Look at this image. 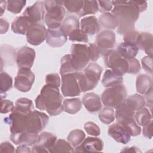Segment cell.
Wrapping results in <instances>:
<instances>
[{
    "label": "cell",
    "instance_id": "cell-54",
    "mask_svg": "<svg viewBox=\"0 0 153 153\" xmlns=\"http://www.w3.org/2000/svg\"><path fill=\"white\" fill-rule=\"evenodd\" d=\"M32 151L30 149V148L27 146V145H20L17 148L16 152H27L30 153Z\"/></svg>",
    "mask_w": 153,
    "mask_h": 153
},
{
    "label": "cell",
    "instance_id": "cell-42",
    "mask_svg": "<svg viewBox=\"0 0 153 153\" xmlns=\"http://www.w3.org/2000/svg\"><path fill=\"white\" fill-rule=\"evenodd\" d=\"M69 39L73 42H88V38L87 35L80 28L75 29L68 35Z\"/></svg>",
    "mask_w": 153,
    "mask_h": 153
},
{
    "label": "cell",
    "instance_id": "cell-58",
    "mask_svg": "<svg viewBox=\"0 0 153 153\" xmlns=\"http://www.w3.org/2000/svg\"><path fill=\"white\" fill-rule=\"evenodd\" d=\"M7 1H0V10H1V13L0 16H2L5 11V8H7Z\"/></svg>",
    "mask_w": 153,
    "mask_h": 153
},
{
    "label": "cell",
    "instance_id": "cell-56",
    "mask_svg": "<svg viewBox=\"0 0 153 153\" xmlns=\"http://www.w3.org/2000/svg\"><path fill=\"white\" fill-rule=\"evenodd\" d=\"M135 1L139 10L140 13H142L143 11L146 10L147 8V2L146 1Z\"/></svg>",
    "mask_w": 153,
    "mask_h": 153
},
{
    "label": "cell",
    "instance_id": "cell-3",
    "mask_svg": "<svg viewBox=\"0 0 153 153\" xmlns=\"http://www.w3.org/2000/svg\"><path fill=\"white\" fill-rule=\"evenodd\" d=\"M102 71V68L99 64L91 63L83 72H78V81L81 92L93 90L100 80Z\"/></svg>",
    "mask_w": 153,
    "mask_h": 153
},
{
    "label": "cell",
    "instance_id": "cell-5",
    "mask_svg": "<svg viewBox=\"0 0 153 153\" xmlns=\"http://www.w3.org/2000/svg\"><path fill=\"white\" fill-rule=\"evenodd\" d=\"M134 113L124 101L116 108L115 114L117 123L126 126L130 131L131 136H138L141 133V128L134 120Z\"/></svg>",
    "mask_w": 153,
    "mask_h": 153
},
{
    "label": "cell",
    "instance_id": "cell-33",
    "mask_svg": "<svg viewBox=\"0 0 153 153\" xmlns=\"http://www.w3.org/2000/svg\"><path fill=\"white\" fill-rule=\"evenodd\" d=\"M134 120L139 126H144L152 120L151 110L143 108L134 113Z\"/></svg>",
    "mask_w": 153,
    "mask_h": 153
},
{
    "label": "cell",
    "instance_id": "cell-20",
    "mask_svg": "<svg viewBox=\"0 0 153 153\" xmlns=\"http://www.w3.org/2000/svg\"><path fill=\"white\" fill-rule=\"evenodd\" d=\"M82 103L85 108L90 113L97 112L102 108L100 97L93 92L85 94L82 97Z\"/></svg>",
    "mask_w": 153,
    "mask_h": 153
},
{
    "label": "cell",
    "instance_id": "cell-4",
    "mask_svg": "<svg viewBox=\"0 0 153 153\" xmlns=\"http://www.w3.org/2000/svg\"><path fill=\"white\" fill-rule=\"evenodd\" d=\"M44 6L45 9L44 19L46 25L51 29L60 27L66 14L63 1H45Z\"/></svg>",
    "mask_w": 153,
    "mask_h": 153
},
{
    "label": "cell",
    "instance_id": "cell-8",
    "mask_svg": "<svg viewBox=\"0 0 153 153\" xmlns=\"http://www.w3.org/2000/svg\"><path fill=\"white\" fill-rule=\"evenodd\" d=\"M105 65L111 69L120 73L123 76L127 72L128 62L117 50L111 49L103 54Z\"/></svg>",
    "mask_w": 153,
    "mask_h": 153
},
{
    "label": "cell",
    "instance_id": "cell-30",
    "mask_svg": "<svg viewBox=\"0 0 153 153\" xmlns=\"http://www.w3.org/2000/svg\"><path fill=\"white\" fill-rule=\"evenodd\" d=\"M125 102L134 112L141 109L146 105L145 99L139 94L130 96L125 100Z\"/></svg>",
    "mask_w": 153,
    "mask_h": 153
},
{
    "label": "cell",
    "instance_id": "cell-28",
    "mask_svg": "<svg viewBox=\"0 0 153 153\" xmlns=\"http://www.w3.org/2000/svg\"><path fill=\"white\" fill-rule=\"evenodd\" d=\"M99 25L105 29H114L118 26V20L114 14L110 13H104L99 16Z\"/></svg>",
    "mask_w": 153,
    "mask_h": 153
},
{
    "label": "cell",
    "instance_id": "cell-39",
    "mask_svg": "<svg viewBox=\"0 0 153 153\" xmlns=\"http://www.w3.org/2000/svg\"><path fill=\"white\" fill-rule=\"evenodd\" d=\"M74 152V150L71 144L64 139L57 140L55 145L51 149L50 152Z\"/></svg>",
    "mask_w": 153,
    "mask_h": 153
},
{
    "label": "cell",
    "instance_id": "cell-47",
    "mask_svg": "<svg viewBox=\"0 0 153 153\" xmlns=\"http://www.w3.org/2000/svg\"><path fill=\"white\" fill-rule=\"evenodd\" d=\"M1 114H7L10 112H12L14 108V105L13 102L10 100L3 99L1 97Z\"/></svg>",
    "mask_w": 153,
    "mask_h": 153
},
{
    "label": "cell",
    "instance_id": "cell-40",
    "mask_svg": "<svg viewBox=\"0 0 153 153\" xmlns=\"http://www.w3.org/2000/svg\"><path fill=\"white\" fill-rule=\"evenodd\" d=\"M7 10L14 14H19L26 5V1L24 0H10L7 1Z\"/></svg>",
    "mask_w": 153,
    "mask_h": 153
},
{
    "label": "cell",
    "instance_id": "cell-46",
    "mask_svg": "<svg viewBox=\"0 0 153 153\" xmlns=\"http://www.w3.org/2000/svg\"><path fill=\"white\" fill-rule=\"evenodd\" d=\"M88 48L90 60L92 62H96L99 59L100 54L99 48L94 43L89 44L88 45Z\"/></svg>",
    "mask_w": 153,
    "mask_h": 153
},
{
    "label": "cell",
    "instance_id": "cell-2",
    "mask_svg": "<svg viewBox=\"0 0 153 153\" xmlns=\"http://www.w3.org/2000/svg\"><path fill=\"white\" fill-rule=\"evenodd\" d=\"M63 99L59 88L45 84L35 100L36 108L46 111L51 116H56L63 111Z\"/></svg>",
    "mask_w": 153,
    "mask_h": 153
},
{
    "label": "cell",
    "instance_id": "cell-36",
    "mask_svg": "<svg viewBox=\"0 0 153 153\" xmlns=\"http://www.w3.org/2000/svg\"><path fill=\"white\" fill-rule=\"evenodd\" d=\"M13 87V78L7 72L1 71L0 74V93L5 94Z\"/></svg>",
    "mask_w": 153,
    "mask_h": 153
},
{
    "label": "cell",
    "instance_id": "cell-52",
    "mask_svg": "<svg viewBox=\"0 0 153 153\" xmlns=\"http://www.w3.org/2000/svg\"><path fill=\"white\" fill-rule=\"evenodd\" d=\"M16 152L14 147L9 142L1 143L0 146V152Z\"/></svg>",
    "mask_w": 153,
    "mask_h": 153
},
{
    "label": "cell",
    "instance_id": "cell-53",
    "mask_svg": "<svg viewBox=\"0 0 153 153\" xmlns=\"http://www.w3.org/2000/svg\"><path fill=\"white\" fill-rule=\"evenodd\" d=\"M0 26H1V34L6 33L9 27V23L5 19H0Z\"/></svg>",
    "mask_w": 153,
    "mask_h": 153
},
{
    "label": "cell",
    "instance_id": "cell-32",
    "mask_svg": "<svg viewBox=\"0 0 153 153\" xmlns=\"http://www.w3.org/2000/svg\"><path fill=\"white\" fill-rule=\"evenodd\" d=\"M62 28L68 36L73 30L80 28V23L78 17L74 15H69L65 17L62 24Z\"/></svg>",
    "mask_w": 153,
    "mask_h": 153
},
{
    "label": "cell",
    "instance_id": "cell-23",
    "mask_svg": "<svg viewBox=\"0 0 153 153\" xmlns=\"http://www.w3.org/2000/svg\"><path fill=\"white\" fill-rule=\"evenodd\" d=\"M152 35L148 32L139 33L136 45L139 49L144 50L148 56H152Z\"/></svg>",
    "mask_w": 153,
    "mask_h": 153
},
{
    "label": "cell",
    "instance_id": "cell-7",
    "mask_svg": "<svg viewBox=\"0 0 153 153\" xmlns=\"http://www.w3.org/2000/svg\"><path fill=\"white\" fill-rule=\"evenodd\" d=\"M71 63L75 72L84 69L90 61L88 46L82 44H72L71 47Z\"/></svg>",
    "mask_w": 153,
    "mask_h": 153
},
{
    "label": "cell",
    "instance_id": "cell-15",
    "mask_svg": "<svg viewBox=\"0 0 153 153\" xmlns=\"http://www.w3.org/2000/svg\"><path fill=\"white\" fill-rule=\"evenodd\" d=\"M35 57L36 53L33 48L24 46L16 52V61L19 68L30 69L34 63Z\"/></svg>",
    "mask_w": 153,
    "mask_h": 153
},
{
    "label": "cell",
    "instance_id": "cell-24",
    "mask_svg": "<svg viewBox=\"0 0 153 153\" xmlns=\"http://www.w3.org/2000/svg\"><path fill=\"white\" fill-rule=\"evenodd\" d=\"M123 75L112 69L106 70L102 79L103 85L107 88L123 84Z\"/></svg>",
    "mask_w": 153,
    "mask_h": 153
},
{
    "label": "cell",
    "instance_id": "cell-25",
    "mask_svg": "<svg viewBox=\"0 0 153 153\" xmlns=\"http://www.w3.org/2000/svg\"><path fill=\"white\" fill-rule=\"evenodd\" d=\"M117 48L119 54L126 60L135 58L139 51V48L136 45L126 42H121Z\"/></svg>",
    "mask_w": 153,
    "mask_h": 153
},
{
    "label": "cell",
    "instance_id": "cell-50",
    "mask_svg": "<svg viewBox=\"0 0 153 153\" xmlns=\"http://www.w3.org/2000/svg\"><path fill=\"white\" fill-rule=\"evenodd\" d=\"M138 32L136 30H132L124 35L123 41L126 42H128L136 45V41L139 35Z\"/></svg>",
    "mask_w": 153,
    "mask_h": 153
},
{
    "label": "cell",
    "instance_id": "cell-9",
    "mask_svg": "<svg viewBox=\"0 0 153 153\" xmlns=\"http://www.w3.org/2000/svg\"><path fill=\"white\" fill-rule=\"evenodd\" d=\"M49 117L46 114L33 110L28 114L26 119V132L38 134L46 126Z\"/></svg>",
    "mask_w": 153,
    "mask_h": 153
},
{
    "label": "cell",
    "instance_id": "cell-43",
    "mask_svg": "<svg viewBox=\"0 0 153 153\" xmlns=\"http://www.w3.org/2000/svg\"><path fill=\"white\" fill-rule=\"evenodd\" d=\"M84 129L88 134L93 136H98L100 134L99 127L92 121H88L85 123Z\"/></svg>",
    "mask_w": 153,
    "mask_h": 153
},
{
    "label": "cell",
    "instance_id": "cell-13",
    "mask_svg": "<svg viewBox=\"0 0 153 153\" xmlns=\"http://www.w3.org/2000/svg\"><path fill=\"white\" fill-rule=\"evenodd\" d=\"M57 141V137L54 134L42 131L39 135V139L36 143L32 147V152H50Z\"/></svg>",
    "mask_w": 153,
    "mask_h": 153
},
{
    "label": "cell",
    "instance_id": "cell-10",
    "mask_svg": "<svg viewBox=\"0 0 153 153\" xmlns=\"http://www.w3.org/2000/svg\"><path fill=\"white\" fill-rule=\"evenodd\" d=\"M77 74L78 72H74L62 75L61 90L64 96L75 97L80 95Z\"/></svg>",
    "mask_w": 153,
    "mask_h": 153
},
{
    "label": "cell",
    "instance_id": "cell-18",
    "mask_svg": "<svg viewBox=\"0 0 153 153\" xmlns=\"http://www.w3.org/2000/svg\"><path fill=\"white\" fill-rule=\"evenodd\" d=\"M68 40V35L62 26L51 29L48 28L47 32V44L52 47H60L63 45Z\"/></svg>",
    "mask_w": 153,
    "mask_h": 153
},
{
    "label": "cell",
    "instance_id": "cell-12",
    "mask_svg": "<svg viewBox=\"0 0 153 153\" xmlns=\"http://www.w3.org/2000/svg\"><path fill=\"white\" fill-rule=\"evenodd\" d=\"M47 29L40 23L30 24L26 32V39L32 45H38L42 43L47 37Z\"/></svg>",
    "mask_w": 153,
    "mask_h": 153
},
{
    "label": "cell",
    "instance_id": "cell-49",
    "mask_svg": "<svg viewBox=\"0 0 153 153\" xmlns=\"http://www.w3.org/2000/svg\"><path fill=\"white\" fill-rule=\"evenodd\" d=\"M99 11L101 13H108L112 10L113 2L112 1H99Z\"/></svg>",
    "mask_w": 153,
    "mask_h": 153
},
{
    "label": "cell",
    "instance_id": "cell-41",
    "mask_svg": "<svg viewBox=\"0 0 153 153\" xmlns=\"http://www.w3.org/2000/svg\"><path fill=\"white\" fill-rule=\"evenodd\" d=\"M84 1H65L63 6L69 13L78 14L83 6Z\"/></svg>",
    "mask_w": 153,
    "mask_h": 153
},
{
    "label": "cell",
    "instance_id": "cell-1",
    "mask_svg": "<svg viewBox=\"0 0 153 153\" xmlns=\"http://www.w3.org/2000/svg\"><path fill=\"white\" fill-rule=\"evenodd\" d=\"M114 7L111 10L118 20L117 32L124 35L134 30L135 22L139 17V10L135 1H112Z\"/></svg>",
    "mask_w": 153,
    "mask_h": 153
},
{
    "label": "cell",
    "instance_id": "cell-35",
    "mask_svg": "<svg viewBox=\"0 0 153 153\" xmlns=\"http://www.w3.org/2000/svg\"><path fill=\"white\" fill-rule=\"evenodd\" d=\"M85 137V133L80 129L72 130L67 137L68 142L74 147H76L80 145Z\"/></svg>",
    "mask_w": 153,
    "mask_h": 153
},
{
    "label": "cell",
    "instance_id": "cell-45",
    "mask_svg": "<svg viewBox=\"0 0 153 153\" xmlns=\"http://www.w3.org/2000/svg\"><path fill=\"white\" fill-rule=\"evenodd\" d=\"M45 82L48 85L59 88L60 85V79L59 74L53 73L47 75L45 76Z\"/></svg>",
    "mask_w": 153,
    "mask_h": 153
},
{
    "label": "cell",
    "instance_id": "cell-19",
    "mask_svg": "<svg viewBox=\"0 0 153 153\" xmlns=\"http://www.w3.org/2000/svg\"><path fill=\"white\" fill-rule=\"evenodd\" d=\"M103 142L100 138L95 137H87L84 139L82 143L75 147L74 152H100L103 149Z\"/></svg>",
    "mask_w": 153,
    "mask_h": 153
},
{
    "label": "cell",
    "instance_id": "cell-51",
    "mask_svg": "<svg viewBox=\"0 0 153 153\" xmlns=\"http://www.w3.org/2000/svg\"><path fill=\"white\" fill-rule=\"evenodd\" d=\"M152 121L151 120L147 124L143 126V135L151 139L152 137Z\"/></svg>",
    "mask_w": 153,
    "mask_h": 153
},
{
    "label": "cell",
    "instance_id": "cell-11",
    "mask_svg": "<svg viewBox=\"0 0 153 153\" xmlns=\"http://www.w3.org/2000/svg\"><path fill=\"white\" fill-rule=\"evenodd\" d=\"M35 74L29 68H19L14 79V87L21 92L29 91L34 83Z\"/></svg>",
    "mask_w": 153,
    "mask_h": 153
},
{
    "label": "cell",
    "instance_id": "cell-38",
    "mask_svg": "<svg viewBox=\"0 0 153 153\" xmlns=\"http://www.w3.org/2000/svg\"><path fill=\"white\" fill-rule=\"evenodd\" d=\"M115 111L111 107H105L99 113V118L105 124H110L115 120Z\"/></svg>",
    "mask_w": 153,
    "mask_h": 153
},
{
    "label": "cell",
    "instance_id": "cell-27",
    "mask_svg": "<svg viewBox=\"0 0 153 153\" xmlns=\"http://www.w3.org/2000/svg\"><path fill=\"white\" fill-rule=\"evenodd\" d=\"M30 24L28 19L24 16H18L11 23V30L16 34L26 35Z\"/></svg>",
    "mask_w": 153,
    "mask_h": 153
},
{
    "label": "cell",
    "instance_id": "cell-31",
    "mask_svg": "<svg viewBox=\"0 0 153 153\" xmlns=\"http://www.w3.org/2000/svg\"><path fill=\"white\" fill-rule=\"evenodd\" d=\"M82 104L79 98L65 99L63 102V111L70 114H75L81 110Z\"/></svg>",
    "mask_w": 153,
    "mask_h": 153
},
{
    "label": "cell",
    "instance_id": "cell-48",
    "mask_svg": "<svg viewBox=\"0 0 153 153\" xmlns=\"http://www.w3.org/2000/svg\"><path fill=\"white\" fill-rule=\"evenodd\" d=\"M141 64L143 69L151 75L152 74V56H145L142 59Z\"/></svg>",
    "mask_w": 153,
    "mask_h": 153
},
{
    "label": "cell",
    "instance_id": "cell-44",
    "mask_svg": "<svg viewBox=\"0 0 153 153\" xmlns=\"http://www.w3.org/2000/svg\"><path fill=\"white\" fill-rule=\"evenodd\" d=\"M127 60L128 62V70L127 73L131 74H137L140 71L141 66L137 59L133 58Z\"/></svg>",
    "mask_w": 153,
    "mask_h": 153
},
{
    "label": "cell",
    "instance_id": "cell-16",
    "mask_svg": "<svg viewBox=\"0 0 153 153\" xmlns=\"http://www.w3.org/2000/svg\"><path fill=\"white\" fill-rule=\"evenodd\" d=\"M45 14L44 1H36L32 5L27 7L23 13V16L28 19L30 24L39 23L44 19Z\"/></svg>",
    "mask_w": 153,
    "mask_h": 153
},
{
    "label": "cell",
    "instance_id": "cell-21",
    "mask_svg": "<svg viewBox=\"0 0 153 153\" xmlns=\"http://www.w3.org/2000/svg\"><path fill=\"white\" fill-rule=\"evenodd\" d=\"M11 140L15 145H26L27 146H33L36 143L39 139L38 134L30 133H11Z\"/></svg>",
    "mask_w": 153,
    "mask_h": 153
},
{
    "label": "cell",
    "instance_id": "cell-26",
    "mask_svg": "<svg viewBox=\"0 0 153 153\" xmlns=\"http://www.w3.org/2000/svg\"><path fill=\"white\" fill-rule=\"evenodd\" d=\"M152 79L151 76L146 74L139 75L136 78V91L142 94H146L152 88Z\"/></svg>",
    "mask_w": 153,
    "mask_h": 153
},
{
    "label": "cell",
    "instance_id": "cell-57",
    "mask_svg": "<svg viewBox=\"0 0 153 153\" xmlns=\"http://www.w3.org/2000/svg\"><path fill=\"white\" fill-rule=\"evenodd\" d=\"M121 152H141V151L139 149V148L133 146L131 147H126L124 148L123 150L121 151Z\"/></svg>",
    "mask_w": 153,
    "mask_h": 153
},
{
    "label": "cell",
    "instance_id": "cell-14",
    "mask_svg": "<svg viewBox=\"0 0 153 153\" xmlns=\"http://www.w3.org/2000/svg\"><path fill=\"white\" fill-rule=\"evenodd\" d=\"M96 44L99 48L100 54L103 55L107 51L115 47L116 44L115 33L110 30L101 31L96 36Z\"/></svg>",
    "mask_w": 153,
    "mask_h": 153
},
{
    "label": "cell",
    "instance_id": "cell-22",
    "mask_svg": "<svg viewBox=\"0 0 153 153\" xmlns=\"http://www.w3.org/2000/svg\"><path fill=\"white\" fill-rule=\"evenodd\" d=\"M80 29L87 35H93L100 30L98 19L94 16L82 18L80 21Z\"/></svg>",
    "mask_w": 153,
    "mask_h": 153
},
{
    "label": "cell",
    "instance_id": "cell-29",
    "mask_svg": "<svg viewBox=\"0 0 153 153\" xmlns=\"http://www.w3.org/2000/svg\"><path fill=\"white\" fill-rule=\"evenodd\" d=\"M34 110L33 102L27 98L22 97L18 99L12 111L27 114Z\"/></svg>",
    "mask_w": 153,
    "mask_h": 153
},
{
    "label": "cell",
    "instance_id": "cell-17",
    "mask_svg": "<svg viewBox=\"0 0 153 153\" xmlns=\"http://www.w3.org/2000/svg\"><path fill=\"white\" fill-rule=\"evenodd\" d=\"M108 134L118 143L126 144L131 140V133L124 126L118 123L111 125L108 127Z\"/></svg>",
    "mask_w": 153,
    "mask_h": 153
},
{
    "label": "cell",
    "instance_id": "cell-34",
    "mask_svg": "<svg viewBox=\"0 0 153 153\" xmlns=\"http://www.w3.org/2000/svg\"><path fill=\"white\" fill-rule=\"evenodd\" d=\"M99 10V5L97 1H84L83 6L80 12L78 14L79 17H83L87 14H96Z\"/></svg>",
    "mask_w": 153,
    "mask_h": 153
},
{
    "label": "cell",
    "instance_id": "cell-55",
    "mask_svg": "<svg viewBox=\"0 0 153 153\" xmlns=\"http://www.w3.org/2000/svg\"><path fill=\"white\" fill-rule=\"evenodd\" d=\"M145 99L147 102V105H150L151 107H152V88H151L146 94H145ZM147 105V106H148Z\"/></svg>",
    "mask_w": 153,
    "mask_h": 153
},
{
    "label": "cell",
    "instance_id": "cell-37",
    "mask_svg": "<svg viewBox=\"0 0 153 153\" xmlns=\"http://www.w3.org/2000/svg\"><path fill=\"white\" fill-rule=\"evenodd\" d=\"M76 72L74 70L71 63V54H66L60 59V74L61 75Z\"/></svg>",
    "mask_w": 153,
    "mask_h": 153
},
{
    "label": "cell",
    "instance_id": "cell-6",
    "mask_svg": "<svg viewBox=\"0 0 153 153\" xmlns=\"http://www.w3.org/2000/svg\"><path fill=\"white\" fill-rule=\"evenodd\" d=\"M127 93L123 84L108 87L101 95V101L106 106L118 108L127 98Z\"/></svg>",
    "mask_w": 153,
    "mask_h": 153
}]
</instances>
